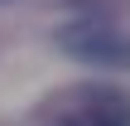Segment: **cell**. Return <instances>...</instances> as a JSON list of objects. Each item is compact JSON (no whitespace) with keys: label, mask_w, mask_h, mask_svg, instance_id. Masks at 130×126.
Listing matches in <instances>:
<instances>
[{"label":"cell","mask_w":130,"mask_h":126,"mask_svg":"<svg viewBox=\"0 0 130 126\" xmlns=\"http://www.w3.org/2000/svg\"><path fill=\"white\" fill-rule=\"evenodd\" d=\"M58 49L87 68H130V39L116 34L111 24H92V19H77L58 34Z\"/></svg>","instance_id":"cell-1"},{"label":"cell","mask_w":130,"mask_h":126,"mask_svg":"<svg viewBox=\"0 0 130 126\" xmlns=\"http://www.w3.org/2000/svg\"><path fill=\"white\" fill-rule=\"evenodd\" d=\"M82 121L87 126H130V97H121V92H96L87 102Z\"/></svg>","instance_id":"cell-2"}]
</instances>
